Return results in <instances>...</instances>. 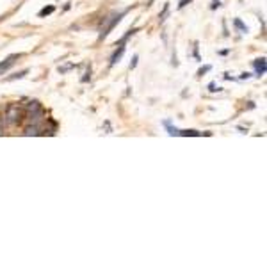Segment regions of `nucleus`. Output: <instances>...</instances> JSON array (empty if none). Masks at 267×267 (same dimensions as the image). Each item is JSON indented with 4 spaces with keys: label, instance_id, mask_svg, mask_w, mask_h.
Listing matches in <instances>:
<instances>
[{
    "label": "nucleus",
    "instance_id": "obj_18",
    "mask_svg": "<svg viewBox=\"0 0 267 267\" xmlns=\"http://www.w3.org/2000/svg\"><path fill=\"white\" fill-rule=\"evenodd\" d=\"M208 91H212V93H216V91H221V87L216 86V82H210L208 84Z\"/></svg>",
    "mask_w": 267,
    "mask_h": 267
},
{
    "label": "nucleus",
    "instance_id": "obj_12",
    "mask_svg": "<svg viewBox=\"0 0 267 267\" xmlns=\"http://www.w3.org/2000/svg\"><path fill=\"white\" fill-rule=\"evenodd\" d=\"M168 13H170V4H164V9H162L161 15H158V22L164 23L166 22V16H168Z\"/></svg>",
    "mask_w": 267,
    "mask_h": 267
},
{
    "label": "nucleus",
    "instance_id": "obj_17",
    "mask_svg": "<svg viewBox=\"0 0 267 267\" xmlns=\"http://www.w3.org/2000/svg\"><path fill=\"white\" fill-rule=\"evenodd\" d=\"M77 64H68V66H64V68H59V73H66L68 70H72V68H75Z\"/></svg>",
    "mask_w": 267,
    "mask_h": 267
},
{
    "label": "nucleus",
    "instance_id": "obj_7",
    "mask_svg": "<svg viewBox=\"0 0 267 267\" xmlns=\"http://www.w3.org/2000/svg\"><path fill=\"white\" fill-rule=\"evenodd\" d=\"M136 32H139V27H134V29H130V30H127V34L123 36V38L120 39V41H116V45L114 46H120V45H125V43L128 41V39L132 38V36L136 34Z\"/></svg>",
    "mask_w": 267,
    "mask_h": 267
},
{
    "label": "nucleus",
    "instance_id": "obj_3",
    "mask_svg": "<svg viewBox=\"0 0 267 267\" xmlns=\"http://www.w3.org/2000/svg\"><path fill=\"white\" fill-rule=\"evenodd\" d=\"M22 118H23V109L18 105V103H11L6 111V116L4 121L8 125H18L22 123Z\"/></svg>",
    "mask_w": 267,
    "mask_h": 267
},
{
    "label": "nucleus",
    "instance_id": "obj_19",
    "mask_svg": "<svg viewBox=\"0 0 267 267\" xmlns=\"http://www.w3.org/2000/svg\"><path fill=\"white\" fill-rule=\"evenodd\" d=\"M191 2H192V0H180V2H178V9H184L185 6L191 4Z\"/></svg>",
    "mask_w": 267,
    "mask_h": 267
},
{
    "label": "nucleus",
    "instance_id": "obj_14",
    "mask_svg": "<svg viewBox=\"0 0 267 267\" xmlns=\"http://www.w3.org/2000/svg\"><path fill=\"white\" fill-rule=\"evenodd\" d=\"M27 73H29V70H23V72H20V73H15V75H11L9 77L8 80H16V79H23V77L27 75Z\"/></svg>",
    "mask_w": 267,
    "mask_h": 267
},
{
    "label": "nucleus",
    "instance_id": "obj_6",
    "mask_svg": "<svg viewBox=\"0 0 267 267\" xmlns=\"http://www.w3.org/2000/svg\"><path fill=\"white\" fill-rule=\"evenodd\" d=\"M123 54H125V45H120V46H118V48L113 52V56H111L109 66H114L116 63H120V59L123 57Z\"/></svg>",
    "mask_w": 267,
    "mask_h": 267
},
{
    "label": "nucleus",
    "instance_id": "obj_4",
    "mask_svg": "<svg viewBox=\"0 0 267 267\" xmlns=\"http://www.w3.org/2000/svg\"><path fill=\"white\" fill-rule=\"evenodd\" d=\"M20 57H22V54H11V56L6 57V59L0 63V75H4V73L11 68L13 64L16 63V59H20Z\"/></svg>",
    "mask_w": 267,
    "mask_h": 267
},
{
    "label": "nucleus",
    "instance_id": "obj_11",
    "mask_svg": "<svg viewBox=\"0 0 267 267\" xmlns=\"http://www.w3.org/2000/svg\"><path fill=\"white\" fill-rule=\"evenodd\" d=\"M164 127L168 128V134H170V136H178V128L173 127L170 120H166V121H164Z\"/></svg>",
    "mask_w": 267,
    "mask_h": 267
},
{
    "label": "nucleus",
    "instance_id": "obj_1",
    "mask_svg": "<svg viewBox=\"0 0 267 267\" xmlns=\"http://www.w3.org/2000/svg\"><path fill=\"white\" fill-rule=\"evenodd\" d=\"M23 118H27L29 125H41V121L45 120V109H43V105L38 100H32V102L27 103Z\"/></svg>",
    "mask_w": 267,
    "mask_h": 267
},
{
    "label": "nucleus",
    "instance_id": "obj_13",
    "mask_svg": "<svg viewBox=\"0 0 267 267\" xmlns=\"http://www.w3.org/2000/svg\"><path fill=\"white\" fill-rule=\"evenodd\" d=\"M210 70H212L210 64H207V66H201V68L198 70V73H196V75H198V77H203L205 73H208V72H210Z\"/></svg>",
    "mask_w": 267,
    "mask_h": 267
},
{
    "label": "nucleus",
    "instance_id": "obj_22",
    "mask_svg": "<svg viewBox=\"0 0 267 267\" xmlns=\"http://www.w3.org/2000/svg\"><path fill=\"white\" fill-rule=\"evenodd\" d=\"M151 4H153V0H150V2H148V6H151Z\"/></svg>",
    "mask_w": 267,
    "mask_h": 267
},
{
    "label": "nucleus",
    "instance_id": "obj_15",
    "mask_svg": "<svg viewBox=\"0 0 267 267\" xmlns=\"http://www.w3.org/2000/svg\"><path fill=\"white\" fill-rule=\"evenodd\" d=\"M137 61H139V56H134V57H132V63H130V66H128V68H130V70L136 68V66H137Z\"/></svg>",
    "mask_w": 267,
    "mask_h": 267
},
{
    "label": "nucleus",
    "instance_id": "obj_10",
    "mask_svg": "<svg viewBox=\"0 0 267 267\" xmlns=\"http://www.w3.org/2000/svg\"><path fill=\"white\" fill-rule=\"evenodd\" d=\"M178 136H184V137H199L201 136V132L198 130H178Z\"/></svg>",
    "mask_w": 267,
    "mask_h": 267
},
{
    "label": "nucleus",
    "instance_id": "obj_8",
    "mask_svg": "<svg viewBox=\"0 0 267 267\" xmlns=\"http://www.w3.org/2000/svg\"><path fill=\"white\" fill-rule=\"evenodd\" d=\"M233 27H235V29H237V30H241L242 34H248V32H249L248 25H244L241 18H233Z\"/></svg>",
    "mask_w": 267,
    "mask_h": 267
},
{
    "label": "nucleus",
    "instance_id": "obj_2",
    "mask_svg": "<svg viewBox=\"0 0 267 267\" xmlns=\"http://www.w3.org/2000/svg\"><path fill=\"white\" fill-rule=\"evenodd\" d=\"M130 11V9H123V11L120 13H113V15L109 16V18H103V27L100 29V34H98V39L102 41V39H105L107 36L111 34V30L114 29V27L118 25V23L121 22V20L125 18V15Z\"/></svg>",
    "mask_w": 267,
    "mask_h": 267
},
{
    "label": "nucleus",
    "instance_id": "obj_9",
    "mask_svg": "<svg viewBox=\"0 0 267 267\" xmlns=\"http://www.w3.org/2000/svg\"><path fill=\"white\" fill-rule=\"evenodd\" d=\"M54 11H56V6H45V8H43L41 11L38 13V16H39V18H45V16L52 15Z\"/></svg>",
    "mask_w": 267,
    "mask_h": 267
},
{
    "label": "nucleus",
    "instance_id": "obj_20",
    "mask_svg": "<svg viewBox=\"0 0 267 267\" xmlns=\"http://www.w3.org/2000/svg\"><path fill=\"white\" fill-rule=\"evenodd\" d=\"M219 2H221V0H212V4H210V9H212V11H216V9H218L219 6H221Z\"/></svg>",
    "mask_w": 267,
    "mask_h": 267
},
{
    "label": "nucleus",
    "instance_id": "obj_5",
    "mask_svg": "<svg viewBox=\"0 0 267 267\" xmlns=\"http://www.w3.org/2000/svg\"><path fill=\"white\" fill-rule=\"evenodd\" d=\"M253 66H255L256 77H262V75H265V72H267V63H265V57H260V59H255V61H253Z\"/></svg>",
    "mask_w": 267,
    "mask_h": 267
},
{
    "label": "nucleus",
    "instance_id": "obj_16",
    "mask_svg": "<svg viewBox=\"0 0 267 267\" xmlns=\"http://www.w3.org/2000/svg\"><path fill=\"white\" fill-rule=\"evenodd\" d=\"M80 80H82V82H87V80H91V66L87 68V72L84 73V77H82Z\"/></svg>",
    "mask_w": 267,
    "mask_h": 267
},
{
    "label": "nucleus",
    "instance_id": "obj_21",
    "mask_svg": "<svg viewBox=\"0 0 267 267\" xmlns=\"http://www.w3.org/2000/svg\"><path fill=\"white\" fill-rule=\"evenodd\" d=\"M248 79H251V73H242V75L239 77V80H248Z\"/></svg>",
    "mask_w": 267,
    "mask_h": 267
}]
</instances>
